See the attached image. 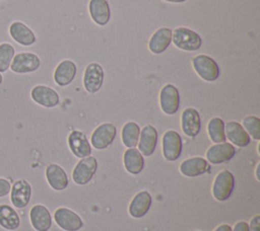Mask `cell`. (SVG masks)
Returning <instances> with one entry per match:
<instances>
[{"label":"cell","mask_w":260,"mask_h":231,"mask_svg":"<svg viewBox=\"0 0 260 231\" xmlns=\"http://www.w3.org/2000/svg\"><path fill=\"white\" fill-rule=\"evenodd\" d=\"M172 42L178 49L187 52L197 51L202 46L201 36L196 31L183 26L173 30Z\"/></svg>","instance_id":"cell-1"},{"label":"cell","mask_w":260,"mask_h":231,"mask_svg":"<svg viewBox=\"0 0 260 231\" xmlns=\"http://www.w3.org/2000/svg\"><path fill=\"white\" fill-rule=\"evenodd\" d=\"M192 66L198 76L208 82L217 80L220 70L217 63L207 55H197L192 59Z\"/></svg>","instance_id":"cell-2"},{"label":"cell","mask_w":260,"mask_h":231,"mask_svg":"<svg viewBox=\"0 0 260 231\" xmlns=\"http://www.w3.org/2000/svg\"><path fill=\"white\" fill-rule=\"evenodd\" d=\"M98 169V161L93 156H87L81 158L75 165L72 171L73 181L78 185H84L88 183Z\"/></svg>","instance_id":"cell-3"},{"label":"cell","mask_w":260,"mask_h":231,"mask_svg":"<svg viewBox=\"0 0 260 231\" xmlns=\"http://www.w3.org/2000/svg\"><path fill=\"white\" fill-rule=\"evenodd\" d=\"M235 187V177L229 170L220 171L214 178L212 185V195L215 200L223 202L228 200Z\"/></svg>","instance_id":"cell-4"},{"label":"cell","mask_w":260,"mask_h":231,"mask_svg":"<svg viewBox=\"0 0 260 231\" xmlns=\"http://www.w3.org/2000/svg\"><path fill=\"white\" fill-rule=\"evenodd\" d=\"M41 66L40 58L30 52H21L14 55L10 68L16 74H26L37 71Z\"/></svg>","instance_id":"cell-5"},{"label":"cell","mask_w":260,"mask_h":231,"mask_svg":"<svg viewBox=\"0 0 260 231\" xmlns=\"http://www.w3.org/2000/svg\"><path fill=\"white\" fill-rule=\"evenodd\" d=\"M116 133L117 129L114 124L104 123L95 128V130L92 132L90 143L98 150L106 149L113 143L116 137Z\"/></svg>","instance_id":"cell-6"},{"label":"cell","mask_w":260,"mask_h":231,"mask_svg":"<svg viewBox=\"0 0 260 231\" xmlns=\"http://www.w3.org/2000/svg\"><path fill=\"white\" fill-rule=\"evenodd\" d=\"M162 155L168 161L177 160L182 153V139L178 132L174 130L167 131L161 141Z\"/></svg>","instance_id":"cell-7"},{"label":"cell","mask_w":260,"mask_h":231,"mask_svg":"<svg viewBox=\"0 0 260 231\" xmlns=\"http://www.w3.org/2000/svg\"><path fill=\"white\" fill-rule=\"evenodd\" d=\"M159 104L161 110L169 115L175 114L180 106V94L178 88L173 84H166L159 93Z\"/></svg>","instance_id":"cell-8"},{"label":"cell","mask_w":260,"mask_h":231,"mask_svg":"<svg viewBox=\"0 0 260 231\" xmlns=\"http://www.w3.org/2000/svg\"><path fill=\"white\" fill-rule=\"evenodd\" d=\"M54 219L57 225L65 231H78L83 226L81 218L75 212L64 207L55 211Z\"/></svg>","instance_id":"cell-9"},{"label":"cell","mask_w":260,"mask_h":231,"mask_svg":"<svg viewBox=\"0 0 260 231\" xmlns=\"http://www.w3.org/2000/svg\"><path fill=\"white\" fill-rule=\"evenodd\" d=\"M104 70L98 63H90L86 66L83 75V86L88 93H96L104 82Z\"/></svg>","instance_id":"cell-10"},{"label":"cell","mask_w":260,"mask_h":231,"mask_svg":"<svg viewBox=\"0 0 260 231\" xmlns=\"http://www.w3.org/2000/svg\"><path fill=\"white\" fill-rule=\"evenodd\" d=\"M30 97L36 103L48 108L55 107L60 101L57 91L46 85H36L30 91Z\"/></svg>","instance_id":"cell-11"},{"label":"cell","mask_w":260,"mask_h":231,"mask_svg":"<svg viewBox=\"0 0 260 231\" xmlns=\"http://www.w3.org/2000/svg\"><path fill=\"white\" fill-rule=\"evenodd\" d=\"M31 197V186L25 179H19L15 181L10 189V202L13 207L22 209L25 208Z\"/></svg>","instance_id":"cell-12"},{"label":"cell","mask_w":260,"mask_h":231,"mask_svg":"<svg viewBox=\"0 0 260 231\" xmlns=\"http://www.w3.org/2000/svg\"><path fill=\"white\" fill-rule=\"evenodd\" d=\"M236 154V148L226 142L216 143L206 151V158L211 164H220L231 160Z\"/></svg>","instance_id":"cell-13"},{"label":"cell","mask_w":260,"mask_h":231,"mask_svg":"<svg viewBox=\"0 0 260 231\" xmlns=\"http://www.w3.org/2000/svg\"><path fill=\"white\" fill-rule=\"evenodd\" d=\"M181 128L187 137L194 138L199 134L201 120L199 112L195 108L188 107L183 110L181 114Z\"/></svg>","instance_id":"cell-14"},{"label":"cell","mask_w":260,"mask_h":231,"mask_svg":"<svg viewBox=\"0 0 260 231\" xmlns=\"http://www.w3.org/2000/svg\"><path fill=\"white\" fill-rule=\"evenodd\" d=\"M157 143V131L151 125H146L140 131L138 140L139 152L144 156H150L155 150Z\"/></svg>","instance_id":"cell-15"},{"label":"cell","mask_w":260,"mask_h":231,"mask_svg":"<svg viewBox=\"0 0 260 231\" xmlns=\"http://www.w3.org/2000/svg\"><path fill=\"white\" fill-rule=\"evenodd\" d=\"M68 145L74 156L84 158L90 155L91 147L86 136L80 131H72L68 136Z\"/></svg>","instance_id":"cell-16"},{"label":"cell","mask_w":260,"mask_h":231,"mask_svg":"<svg viewBox=\"0 0 260 231\" xmlns=\"http://www.w3.org/2000/svg\"><path fill=\"white\" fill-rule=\"evenodd\" d=\"M224 134L225 138H228L230 142L241 148L248 146L251 141L250 136L245 131L243 126L235 121L228 122L224 125Z\"/></svg>","instance_id":"cell-17"},{"label":"cell","mask_w":260,"mask_h":231,"mask_svg":"<svg viewBox=\"0 0 260 231\" xmlns=\"http://www.w3.org/2000/svg\"><path fill=\"white\" fill-rule=\"evenodd\" d=\"M30 223L37 231H49L52 226V217L44 205H35L29 211Z\"/></svg>","instance_id":"cell-18"},{"label":"cell","mask_w":260,"mask_h":231,"mask_svg":"<svg viewBox=\"0 0 260 231\" xmlns=\"http://www.w3.org/2000/svg\"><path fill=\"white\" fill-rule=\"evenodd\" d=\"M173 30L169 27L158 28L149 38L148 49L152 54L158 55L164 53L172 43Z\"/></svg>","instance_id":"cell-19"},{"label":"cell","mask_w":260,"mask_h":231,"mask_svg":"<svg viewBox=\"0 0 260 231\" xmlns=\"http://www.w3.org/2000/svg\"><path fill=\"white\" fill-rule=\"evenodd\" d=\"M10 36L21 46H31L37 42L34 31L21 21H14L9 26Z\"/></svg>","instance_id":"cell-20"},{"label":"cell","mask_w":260,"mask_h":231,"mask_svg":"<svg viewBox=\"0 0 260 231\" xmlns=\"http://www.w3.org/2000/svg\"><path fill=\"white\" fill-rule=\"evenodd\" d=\"M76 72L77 68L73 61L63 60L54 71V80L59 86H67L73 81Z\"/></svg>","instance_id":"cell-21"},{"label":"cell","mask_w":260,"mask_h":231,"mask_svg":"<svg viewBox=\"0 0 260 231\" xmlns=\"http://www.w3.org/2000/svg\"><path fill=\"white\" fill-rule=\"evenodd\" d=\"M209 164L202 157H192L184 160L180 165V171L188 177H195L204 174L209 170Z\"/></svg>","instance_id":"cell-22"},{"label":"cell","mask_w":260,"mask_h":231,"mask_svg":"<svg viewBox=\"0 0 260 231\" xmlns=\"http://www.w3.org/2000/svg\"><path fill=\"white\" fill-rule=\"evenodd\" d=\"M88 11L91 19L98 25H106L111 17L110 5L107 0H90Z\"/></svg>","instance_id":"cell-23"},{"label":"cell","mask_w":260,"mask_h":231,"mask_svg":"<svg viewBox=\"0 0 260 231\" xmlns=\"http://www.w3.org/2000/svg\"><path fill=\"white\" fill-rule=\"evenodd\" d=\"M46 178L50 186L55 190H63L68 185V177L65 170L58 164H49L46 168Z\"/></svg>","instance_id":"cell-24"},{"label":"cell","mask_w":260,"mask_h":231,"mask_svg":"<svg viewBox=\"0 0 260 231\" xmlns=\"http://www.w3.org/2000/svg\"><path fill=\"white\" fill-rule=\"evenodd\" d=\"M151 196L148 191L142 190L135 195L129 205V214L133 218H142L148 212L151 206Z\"/></svg>","instance_id":"cell-25"},{"label":"cell","mask_w":260,"mask_h":231,"mask_svg":"<svg viewBox=\"0 0 260 231\" xmlns=\"http://www.w3.org/2000/svg\"><path fill=\"white\" fill-rule=\"evenodd\" d=\"M124 166L131 174H138L144 167L143 155L136 148H128L124 153Z\"/></svg>","instance_id":"cell-26"},{"label":"cell","mask_w":260,"mask_h":231,"mask_svg":"<svg viewBox=\"0 0 260 231\" xmlns=\"http://www.w3.org/2000/svg\"><path fill=\"white\" fill-rule=\"evenodd\" d=\"M0 226L9 231H14L20 226L17 212L9 205H0Z\"/></svg>","instance_id":"cell-27"},{"label":"cell","mask_w":260,"mask_h":231,"mask_svg":"<svg viewBox=\"0 0 260 231\" xmlns=\"http://www.w3.org/2000/svg\"><path fill=\"white\" fill-rule=\"evenodd\" d=\"M140 128L135 122L126 123L121 132V139L127 148H135L138 144Z\"/></svg>","instance_id":"cell-28"},{"label":"cell","mask_w":260,"mask_h":231,"mask_svg":"<svg viewBox=\"0 0 260 231\" xmlns=\"http://www.w3.org/2000/svg\"><path fill=\"white\" fill-rule=\"evenodd\" d=\"M207 133L212 142L222 143L225 142L224 123L220 118H212L207 124Z\"/></svg>","instance_id":"cell-29"},{"label":"cell","mask_w":260,"mask_h":231,"mask_svg":"<svg viewBox=\"0 0 260 231\" xmlns=\"http://www.w3.org/2000/svg\"><path fill=\"white\" fill-rule=\"evenodd\" d=\"M14 55L15 51L12 45L8 43H3L0 45V73L8 70Z\"/></svg>","instance_id":"cell-30"},{"label":"cell","mask_w":260,"mask_h":231,"mask_svg":"<svg viewBox=\"0 0 260 231\" xmlns=\"http://www.w3.org/2000/svg\"><path fill=\"white\" fill-rule=\"evenodd\" d=\"M242 126L250 137L254 140H260V119L256 115H248L244 118Z\"/></svg>","instance_id":"cell-31"},{"label":"cell","mask_w":260,"mask_h":231,"mask_svg":"<svg viewBox=\"0 0 260 231\" xmlns=\"http://www.w3.org/2000/svg\"><path fill=\"white\" fill-rule=\"evenodd\" d=\"M11 189V184L10 182L3 177H0V198L6 197Z\"/></svg>","instance_id":"cell-32"},{"label":"cell","mask_w":260,"mask_h":231,"mask_svg":"<svg viewBox=\"0 0 260 231\" xmlns=\"http://www.w3.org/2000/svg\"><path fill=\"white\" fill-rule=\"evenodd\" d=\"M259 223H260V216L256 215L255 217H253L251 219V224H250V228L249 231H259Z\"/></svg>","instance_id":"cell-33"},{"label":"cell","mask_w":260,"mask_h":231,"mask_svg":"<svg viewBox=\"0 0 260 231\" xmlns=\"http://www.w3.org/2000/svg\"><path fill=\"white\" fill-rule=\"evenodd\" d=\"M232 231H249V225L245 221L238 222Z\"/></svg>","instance_id":"cell-34"},{"label":"cell","mask_w":260,"mask_h":231,"mask_svg":"<svg viewBox=\"0 0 260 231\" xmlns=\"http://www.w3.org/2000/svg\"><path fill=\"white\" fill-rule=\"evenodd\" d=\"M214 231H232V227L228 224H222L218 226Z\"/></svg>","instance_id":"cell-35"},{"label":"cell","mask_w":260,"mask_h":231,"mask_svg":"<svg viewBox=\"0 0 260 231\" xmlns=\"http://www.w3.org/2000/svg\"><path fill=\"white\" fill-rule=\"evenodd\" d=\"M167 2H171V3H182V2H185L187 0H165Z\"/></svg>","instance_id":"cell-36"},{"label":"cell","mask_w":260,"mask_h":231,"mask_svg":"<svg viewBox=\"0 0 260 231\" xmlns=\"http://www.w3.org/2000/svg\"><path fill=\"white\" fill-rule=\"evenodd\" d=\"M2 81H3V77H2V74L0 73V85H1V83H2Z\"/></svg>","instance_id":"cell-37"}]
</instances>
